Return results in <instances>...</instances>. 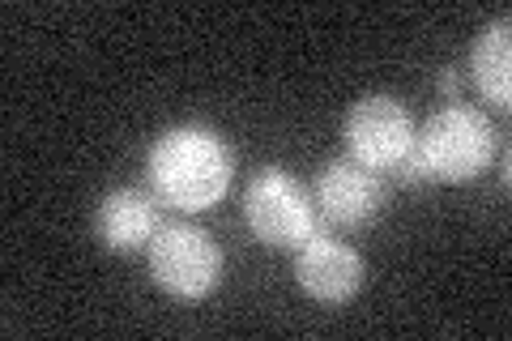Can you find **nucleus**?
Segmentation results:
<instances>
[{
    "label": "nucleus",
    "instance_id": "1",
    "mask_svg": "<svg viewBox=\"0 0 512 341\" xmlns=\"http://www.w3.org/2000/svg\"><path fill=\"white\" fill-rule=\"evenodd\" d=\"M231 171H235V158L227 137L205 124L167 128L146 158L154 197L171 209H184V214H201V209H210L227 197Z\"/></svg>",
    "mask_w": 512,
    "mask_h": 341
},
{
    "label": "nucleus",
    "instance_id": "2",
    "mask_svg": "<svg viewBox=\"0 0 512 341\" xmlns=\"http://www.w3.org/2000/svg\"><path fill=\"white\" fill-rule=\"evenodd\" d=\"M410 154L423 167L427 180L466 184L491 167L495 128L483 111H474V107H444L427 120L423 133H414Z\"/></svg>",
    "mask_w": 512,
    "mask_h": 341
},
{
    "label": "nucleus",
    "instance_id": "3",
    "mask_svg": "<svg viewBox=\"0 0 512 341\" xmlns=\"http://www.w3.org/2000/svg\"><path fill=\"white\" fill-rule=\"evenodd\" d=\"M244 222L269 248H303L316 231H325V218L308 197V188L282 167H265L252 175L244 192Z\"/></svg>",
    "mask_w": 512,
    "mask_h": 341
},
{
    "label": "nucleus",
    "instance_id": "4",
    "mask_svg": "<svg viewBox=\"0 0 512 341\" xmlns=\"http://www.w3.org/2000/svg\"><path fill=\"white\" fill-rule=\"evenodd\" d=\"M150 273L175 299H205L222 278V256L201 226L167 222L150 239Z\"/></svg>",
    "mask_w": 512,
    "mask_h": 341
},
{
    "label": "nucleus",
    "instance_id": "5",
    "mask_svg": "<svg viewBox=\"0 0 512 341\" xmlns=\"http://www.w3.org/2000/svg\"><path fill=\"white\" fill-rule=\"evenodd\" d=\"M346 158H355L367 171H393L414 145L410 111L389 94H367L346 111Z\"/></svg>",
    "mask_w": 512,
    "mask_h": 341
},
{
    "label": "nucleus",
    "instance_id": "6",
    "mask_svg": "<svg viewBox=\"0 0 512 341\" xmlns=\"http://www.w3.org/2000/svg\"><path fill=\"white\" fill-rule=\"evenodd\" d=\"M295 282L320 303H346L363 290L367 265L350 243L333 239L329 231H316L303 248H295Z\"/></svg>",
    "mask_w": 512,
    "mask_h": 341
},
{
    "label": "nucleus",
    "instance_id": "7",
    "mask_svg": "<svg viewBox=\"0 0 512 341\" xmlns=\"http://www.w3.org/2000/svg\"><path fill=\"white\" fill-rule=\"evenodd\" d=\"M380 201H384L380 175L359 167L355 158H338L329 167H320L316 175V209L333 226H367L380 214Z\"/></svg>",
    "mask_w": 512,
    "mask_h": 341
},
{
    "label": "nucleus",
    "instance_id": "8",
    "mask_svg": "<svg viewBox=\"0 0 512 341\" xmlns=\"http://www.w3.org/2000/svg\"><path fill=\"white\" fill-rule=\"evenodd\" d=\"M158 201L141 188H111L94 209V235L107 252H137L158 231Z\"/></svg>",
    "mask_w": 512,
    "mask_h": 341
},
{
    "label": "nucleus",
    "instance_id": "9",
    "mask_svg": "<svg viewBox=\"0 0 512 341\" xmlns=\"http://www.w3.org/2000/svg\"><path fill=\"white\" fill-rule=\"evenodd\" d=\"M508 18H495L474 43L470 69H474V86L487 103L508 111L512 103V39H508Z\"/></svg>",
    "mask_w": 512,
    "mask_h": 341
},
{
    "label": "nucleus",
    "instance_id": "10",
    "mask_svg": "<svg viewBox=\"0 0 512 341\" xmlns=\"http://www.w3.org/2000/svg\"><path fill=\"white\" fill-rule=\"evenodd\" d=\"M440 94H444L448 103L461 99V77H457V69H440Z\"/></svg>",
    "mask_w": 512,
    "mask_h": 341
}]
</instances>
